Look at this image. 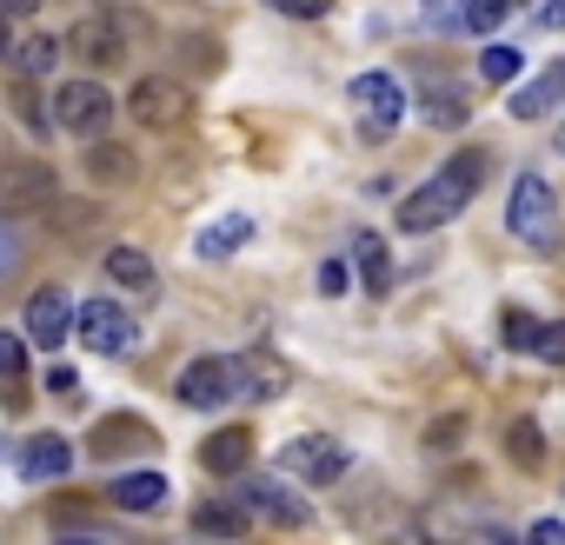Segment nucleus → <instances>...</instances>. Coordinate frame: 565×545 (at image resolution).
Segmentation results:
<instances>
[{
    "label": "nucleus",
    "mask_w": 565,
    "mask_h": 545,
    "mask_svg": "<svg viewBox=\"0 0 565 545\" xmlns=\"http://www.w3.org/2000/svg\"><path fill=\"white\" fill-rule=\"evenodd\" d=\"M279 466H287L294 479H307V485H333V479H347V446L340 439H287V446H279Z\"/></svg>",
    "instance_id": "obj_8"
},
{
    "label": "nucleus",
    "mask_w": 565,
    "mask_h": 545,
    "mask_svg": "<svg viewBox=\"0 0 565 545\" xmlns=\"http://www.w3.org/2000/svg\"><path fill=\"white\" fill-rule=\"evenodd\" d=\"M333 8V0H273V14H287V21H320Z\"/></svg>",
    "instance_id": "obj_34"
},
{
    "label": "nucleus",
    "mask_w": 565,
    "mask_h": 545,
    "mask_svg": "<svg viewBox=\"0 0 565 545\" xmlns=\"http://www.w3.org/2000/svg\"><path fill=\"white\" fill-rule=\"evenodd\" d=\"M173 399H180L186 413H220V406H233V399H239V380H233V360H193V366L180 373V386H173Z\"/></svg>",
    "instance_id": "obj_7"
},
{
    "label": "nucleus",
    "mask_w": 565,
    "mask_h": 545,
    "mask_svg": "<svg viewBox=\"0 0 565 545\" xmlns=\"http://www.w3.org/2000/svg\"><path fill=\"white\" fill-rule=\"evenodd\" d=\"M153 446H160V432H153L147 419H134V413H107V419L94 426V439H87V459L120 466V459H134V452H153Z\"/></svg>",
    "instance_id": "obj_10"
},
{
    "label": "nucleus",
    "mask_w": 565,
    "mask_h": 545,
    "mask_svg": "<svg viewBox=\"0 0 565 545\" xmlns=\"http://www.w3.org/2000/svg\"><path fill=\"white\" fill-rule=\"evenodd\" d=\"M21 472H28L34 485H54V479H67V472H74V446H67L61 432H41V439H28Z\"/></svg>",
    "instance_id": "obj_14"
},
{
    "label": "nucleus",
    "mask_w": 565,
    "mask_h": 545,
    "mask_svg": "<svg viewBox=\"0 0 565 545\" xmlns=\"http://www.w3.org/2000/svg\"><path fill=\"white\" fill-rule=\"evenodd\" d=\"M539 21H545V28H565V0H545V8H539Z\"/></svg>",
    "instance_id": "obj_39"
},
{
    "label": "nucleus",
    "mask_w": 565,
    "mask_h": 545,
    "mask_svg": "<svg viewBox=\"0 0 565 545\" xmlns=\"http://www.w3.org/2000/svg\"><path fill=\"white\" fill-rule=\"evenodd\" d=\"M558 100H565V67H552L545 81L519 87V94H512V120H545V114H552Z\"/></svg>",
    "instance_id": "obj_21"
},
{
    "label": "nucleus",
    "mask_w": 565,
    "mask_h": 545,
    "mask_svg": "<svg viewBox=\"0 0 565 545\" xmlns=\"http://www.w3.org/2000/svg\"><path fill=\"white\" fill-rule=\"evenodd\" d=\"M114 114H120V100L107 81H61L54 87V127L81 133V140H100L114 127Z\"/></svg>",
    "instance_id": "obj_3"
},
{
    "label": "nucleus",
    "mask_w": 565,
    "mask_h": 545,
    "mask_svg": "<svg viewBox=\"0 0 565 545\" xmlns=\"http://www.w3.org/2000/svg\"><path fill=\"white\" fill-rule=\"evenodd\" d=\"M499 327H505V346H512V353H532V346H539V333H545L525 307H505V313H499Z\"/></svg>",
    "instance_id": "obj_27"
},
{
    "label": "nucleus",
    "mask_w": 565,
    "mask_h": 545,
    "mask_svg": "<svg viewBox=\"0 0 565 545\" xmlns=\"http://www.w3.org/2000/svg\"><path fill=\"white\" fill-rule=\"evenodd\" d=\"M347 287H353V272H347V259H320V293H327V300H340Z\"/></svg>",
    "instance_id": "obj_33"
},
{
    "label": "nucleus",
    "mask_w": 565,
    "mask_h": 545,
    "mask_svg": "<svg viewBox=\"0 0 565 545\" xmlns=\"http://www.w3.org/2000/svg\"><path fill=\"white\" fill-rule=\"evenodd\" d=\"M28 373V333H0V380Z\"/></svg>",
    "instance_id": "obj_30"
},
{
    "label": "nucleus",
    "mask_w": 565,
    "mask_h": 545,
    "mask_svg": "<svg viewBox=\"0 0 565 545\" xmlns=\"http://www.w3.org/2000/svg\"><path fill=\"white\" fill-rule=\"evenodd\" d=\"M486 186V147H466V153H452L439 173H426V186H413L406 200H399V233H439L446 220H459L466 206H472V193Z\"/></svg>",
    "instance_id": "obj_1"
},
{
    "label": "nucleus",
    "mask_w": 565,
    "mask_h": 545,
    "mask_svg": "<svg viewBox=\"0 0 565 545\" xmlns=\"http://www.w3.org/2000/svg\"><path fill=\"white\" fill-rule=\"evenodd\" d=\"M8 61H14V74H21V81H47V74L67 61V41H54V34H28V41H14V54H8Z\"/></svg>",
    "instance_id": "obj_19"
},
{
    "label": "nucleus",
    "mask_w": 565,
    "mask_h": 545,
    "mask_svg": "<svg viewBox=\"0 0 565 545\" xmlns=\"http://www.w3.org/2000/svg\"><path fill=\"white\" fill-rule=\"evenodd\" d=\"M127 114H134L147 133H173V127L186 120V87L167 81V74H147V81H134V94H127Z\"/></svg>",
    "instance_id": "obj_6"
},
{
    "label": "nucleus",
    "mask_w": 565,
    "mask_h": 545,
    "mask_svg": "<svg viewBox=\"0 0 565 545\" xmlns=\"http://www.w3.org/2000/svg\"><path fill=\"white\" fill-rule=\"evenodd\" d=\"M353 259H360V272H366V287H373V293L393 287V259H386V239H380V233H360Z\"/></svg>",
    "instance_id": "obj_26"
},
{
    "label": "nucleus",
    "mask_w": 565,
    "mask_h": 545,
    "mask_svg": "<svg viewBox=\"0 0 565 545\" xmlns=\"http://www.w3.org/2000/svg\"><path fill=\"white\" fill-rule=\"evenodd\" d=\"M8 54H14V14L0 8V61H8Z\"/></svg>",
    "instance_id": "obj_38"
},
{
    "label": "nucleus",
    "mask_w": 565,
    "mask_h": 545,
    "mask_svg": "<svg viewBox=\"0 0 565 545\" xmlns=\"http://www.w3.org/2000/svg\"><path fill=\"white\" fill-rule=\"evenodd\" d=\"M505 14H512V0H466L459 28H466V34H492V28H499Z\"/></svg>",
    "instance_id": "obj_28"
},
{
    "label": "nucleus",
    "mask_w": 565,
    "mask_h": 545,
    "mask_svg": "<svg viewBox=\"0 0 565 545\" xmlns=\"http://www.w3.org/2000/svg\"><path fill=\"white\" fill-rule=\"evenodd\" d=\"M505 459L525 466V472H539V466H545V432H539L532 419H512V426H505Z\"/></svg>",
    "instance_id": "obj_25"
},
{
    "label": "nucleus",
    "mask_w": 565,
    "mask_h": 545,
    "mask_svg": "<svg viewBox=\"0 0 565 545\" xmlns=\"http://www.w3.org/2000/svg\"><path fill=\"white\" fill-rule=\"evenodd\" d=\"M167 472H120L114 485H107V499L120 505V512H160L167 505Z\"/></svg>",
    "instance_id": "obj_17"
},
{
    "label": "nucleus",
    "mask_w": 565,
    "mask_h": 545,
    "mask_svg": "<svg viewBox=\"0 0 565 545\" xmlns=\"http://www.w3.org/2000/svg\"><path fill=\"white\" fill-rule=\"evenodd\" d=\"M74 313H81V307H74L61 287H41V293L28 300V313H21V333H28L34 346H47V353H54V346H67V340H74Z\"/></svg>",
    "instance_id": "obj_11"
},
{
    "label": "nucleus",
    "mask_w": 565,
    "mask_h": 545,
    "mask_svg": "<svg viewBox=\"0 0 565 545\" xmlns=\"http://www.w3.org/2000/svg\"><path fill=\"white\" fill-rule=\"evenodd\" d=\"M519 67H525V61H519V54H512V47H486V54H479V74H486V81H492V87H505V81H512V74H519Z\"/></svg>",
    "instance_id": "obj_29"
},
{
    "label": "nucleus",
    "mask_w": 565,
    "mask_h": 545,
    "mask_svg": "<svg viewBox=\"0 0 565 545\" xmlns=\"http://www.w3.org/2000/svg\"><path fill=\"white\" fill-rule=\"evenodd\" d=\"M14 253H21V246H14V233H8V226H0V272H8V266H14Z\"/></svg>",
    "instance_id": "obj_40"
},
{
    "label": "nucleus",
    "mask_w": 565,
    "mask_h": 545,
    "mask_svg": "<svg viewBox=\"0 0 565 545\" xmlns=\"http://www.w3.org/2000/svg\"><path fill=\"white\" fill-rule=\"evenodd\" d=\"M246 239H253V220H246V213H226L220 226H206V233H200V259H226V253H233V246H246Z\"/></svg>",
    "instance_id": "obj_24"
},
{
    "label": "nucleus",
    "mask_w": 565,
    "mask_h": 545,
    "mask_svg": "<svg viewBox=\"0 0 565 545\" xmlns=\"http://www.w3.org/2000/svg\"><path fill=\"white\" fill-rule=\"evenodd\" d=\"M54 200V173L41 160H21L0 173V206H47Z\"/></svg>",
    "instance_id": "obj_15"
},
{
    "label": "nucleus",
    "mask_w": 565,
    "mask_h": 545,
    "mask_svg": "<svg viewBox=\"0 0 565 545\" xmlns=\"http://www.w3.org/2000/svg\"><path fill=\"white\" fill-rule=\"evenodd\" d=\"M193 532H206V538H246L253 512L239 499H206V505H193Z\"/></svg>",
    "instance_id": "obj_20"
},
{
    "label": "nucleus",
    "mask_w": 565,
    "mask_h": 545,
    "mask_svg": "<svg viewBox=\"0 0 565 545\" xmlns=\"http://www.w3.org/2000/svg\"><path fill=\"white\" fill-rule=\"evenodd\" d=\"M532 353H539L545 366H565V320H552V327L539 333V346H532Z\"/></svg>",
    "instance_id": "obj_32"
},
{
    "label": "nucleus",
    "mask_w": 565,
    "mask_h": 545,
    "mask_svg": "<svg viewBox=\"0 0 565 545\" xmlns=\"http://www.w3.org/2000/svg\"><path fill=\"white\" fill-rule=\"evenodd\" d=\"M459 439H466V419H459V413H446V419L426 426V446H433V452H452Z\"/></svg>",
    "instance_id": "obj_31"
},
{
    "label": "nucleus",
    "mask_w": 565,
    "mask_h": 545,
    "mask_svg": "<svg viewBox=\"0 0 565 545\" xmlns=\"http://www.w3.org/2000/svg\"><path fill=\"white\" fill-rule=\"evenodd\" d=\"M419 114H426V127L452 133V127H466V94L459 87H426L419 94Z\"/></svg>",
    "instance_id": "obj_23"
},
{
    "label": "nucleus",
    "mask_w": 565,
    "mask_h": 545,
    "mask_svg": "<svg viewBox=\"0 0 565 545\" xmlns=\"http://www.w3.org/2000/svg\"><path fill=\"white\" fill-rule=\"evenodd\" d=\"M558 160H565V120H558Z\"/></svg>",
    "instance_id": "obj_41"
},
{
    "label": "nucleus",
    "mask_w": 565,
    "mask_h": 545,
    "mask_svg": "<svg viewBox=\"0 0 565 545\" xmlns=\"http://www.w3.org/2000/svg\"><path fill=\"white\" fill-rule=\"evenodd\" d=\"M67 54H74L81 67H120V61H127V34H120V21H107V14H87V21L67 34Z\"/></svg>",
    "instance_id": "obj_12"
},
{
    "label": "nucleus",
    "mask_w": 565,
    "mask_h": 545,
    "mask_svg": "<svg viewBox=\"0 0 565 545\" xmlns=\"http://www.w3.org/2000/svg\"><path fill=\"white\" fill-rule=\"evenodd\" d=\"M87 173H94V186H134L140 180V160L120 140H87Z\"/></svg>",
    "instance_id": "obj_18"
},
{
    "label": "nucleus",
    "mask_w": 565,
    "mask_h": 545,
    "mask_svg": "<svg viewBox=\"0 0 565 545\" xmlns=\"http://www.w3.org/2000/svg\"><path fill=\"white\" fill-rule=\"evenodd\" d=\"M532 538H545V545H565V519H539V525H532Z\"/></svg>",
    "instance_id": "obj_37"
},
{
    "label": "nucleus",
    "mask_w": 565,
    "mask_h": 545,
    "mask_svg": "<svg viewBox=\"0 0 565 545\" xmlns=\"http://www.w3.org/2000/svg\"><path fill=\"white\" fill-rule=\"evenodd\" d=\"M47 386H54V393H81V373H74V366H47Z\"/></svg>",
    "instance_id": "obj_36"
},
{
    "label": "nucleus",
    "mask_w": 565,
    "mask_h": 545,
    "mask_svg": "<svg viewBox=\"0 0 565 545\" xmlns=\"http://www.w3.org/2000/svg\"><path fill=\"white\" fill-rule=\"evenodd\" d=\"M107 280L127 287V293H147L153 287V259L140 246H107Z\"/></svg>",
    "instance_id": "obj_22"
},
{
    "label": "nucleus",
    "mask_w": 565,
    "mask_h": 545,
    "mask_svg": "<svg viewBox=\"0 0 565 545\" xmlns=\"http://www.w3.org/2000/svg\"><path fill=\"white\" fill-rule=\"evenodd\" d=\"M74 340H81L87 353L114 360V353H127V346H134V313H127L120 300H87V307L74 313Z\"/></svg>",
    "instance_id": "obj_5"
},
{
    "label": "nucleus",
    "mask_w": 565,
    "mask_h": 545,
    "mask_svg": "<svg viewBox=\"0 0 565 545\" xmlns=\"http://www.w3.org/2000/svg\"><path fill=\"white\" fill-rule=\"evenodd\" d=\"M233 380H239V399H279L287 393V366H279L273 353H239Z\"/></svg>",
    "instance_id": "obj_16"
},
{
    "label": "nucleus",
    "mask_w": 565,
    "mask_h": 545,
    "mask_svg": "<svg viewBox=\"0 0 565 545\" xmlns=\"http://www.w3.org/2000/svg\"><path fill=\"white\" fill-rule=\"evenodd\" d=\"M505 226L512 239H525L532 253H552L565 239V220H558V193L545 173H519L512 180V200H505Z\"/></svg>",
    "instance_id": "obj_2"
},
{
    "label": "nucleus",
    "mask_w": 565,
    "mask_h": 545,
    "mask_svg": "<svg viewBox=\"0 0 565 545\" xmlns=\"http://www.w3.org/2000/svg\"><path fill=\"white\" fill-rule=\"evenodd\" d=\"M347 94H353V107H360V133H366V140H386V133L406 120V94H399L393 74H360Z\"/></svg>",
    "instance_id": "obj_4"
},
{
    "label": "nucleus",
    "mask_w": 565,
    "mask_h": 545,
    "mask_svg": "<svg viewBox=\"0 0 565 545\" xmlns=\"http://www.w3.org/2000/svg\"><path fill=\"white\" fill-rule=\"evenodd\" d=\"M253 519H266V525H287V532H300L307 519H313V505L307 499H294L287 485H279V479H246L239 472V492H233Z\"/></svg>",
    "instance_id": "obj_9"
},
{
    "label": "nucleus",
    "mask_w": 565,
    "mask_h": 545,
    "mask_svg": "<svg viewBox=\"0 0 565 545\" xmlns=\"http://www.w3.org/2000/svg\"><path fill=\"white\" fill-rule=\"evenodd\" d=\"M419 8H426V21H433V28H459L466 0H419Z\"/></svg>",
    "instance_id": "obj_35"
},
{
    "label": "nucleus",
    "mask_w": 565,
    "mask_h": 545,
    "mask_svg": "<svg viewBox=\"0 0 565 545\" xmlns=\"http://www.w3.org/2000/svg\"><path fill=\"white\" fill-rule=\"evenodd\" d=\"M200 466H206L213 479H239V472L253 466V432H246V426H220V432L200 446Z\"/></svg>",
    "instance_id": "obj_13"
}]
</instances>
